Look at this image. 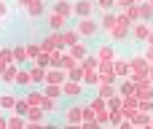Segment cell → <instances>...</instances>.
<instances>
[{"instance_id":"cell-1","label":"cell","mask_w":153,"mask_h":129,"mask_svg":"<svg viewBox=\"0 0 153 129\" xmlns=\"http://www.w3.org/2000/svg\"><path fill=\"white\" fill-rule=\"evenodd\" d=\"M65 92H67V94H78L81 89H78V84H67V86H65Z\"/></svg>"}]
</instances>
